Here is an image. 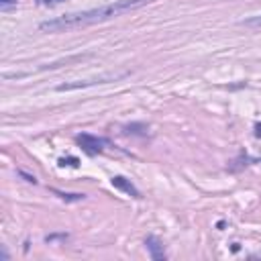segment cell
I'll return each mask as SVG.
<instances>
[{"mask_svg":"<svg viewBox=\"0 0 261 261\" xmlns=\"http://www.w3.org/2000/svg\"><path fill=\"white\" fill-rule=\"evenodd\" d=\"M245 27H259L261 25V16H255V19H249V21H243Z\"/></svg>","mask_w":261,"mask_h":261,"instance_id":"obj_8","label":"cell"},{"mask_svg":"<svg viewBox=\"0 0 261 261\" xmlns=\"http://www.w3.org/2000/svg\"><path fill=\"white\" fill-rule=\"evenodd\" d=\"M57 163H59L61 167H65V165H69V167H78V165H80V159H78V157H61Z\"/></svg>","mask_w":261,"mask_h":261,"instance_id":"obj_7","label":"cell"},{"mask_svg":"<svg viewBox=\"0 0 261 261\" xmlns=\"http://www.w3.org/2000/svg\"><path fill=\"white\" fill-rule=\"evenodd\" d=\"M153 2V0H116L112 4H104L100 8H92V10H84V12H72V14H63L59 19L53 21H45L39 25L41 31L45 33H63V31H72V29H80V27H88V25H96V23H104L116 19V16L131 12L135 8H141L145 4Z\"/></svg>","mask_w":261,"mask_h":261,"instance_id":"obj_1","label":"cell"},{"mask_svg":"<svg viewBox=\"0 0 261 261\" xmlns=\"http://www.w3.org/2000/svg\"><path fill=\"white\" fill-rule=\"evenodd\" d=\"M53 194H57L61 200H67V202H74V200H82L84 194H65V192H59V190H51Z\"/></svg>","mask_w":261,"mask_h":261,"instance_id":"obj_6","label":"cell"},{"mask_svg":"<svg viewBox=\"0 0 261 261\" xmlns=\"http://www.w3.org/2000/svg\"><path fill=\"white\" fill-rule=\"evenodd\" d=\"M59 2H63V0H41V4H45V6H53V4H59Z\"/></svg>","mask_w":261,"mask_h":261,"instance_id":"obj_10","label":"cell"},{"mask_svg":"<svg viewBox=\"0 0 261 261\" xmlns=\"http://www.w3.org/2000/svg\"><path fill=\"white\" fill-rule=\"evenodd\" d=\"M127 74H108V76H100V78H94V80H86V82H74V84H61L57 86L59 92H69V90H78V88H88V86H94V84H106L110 80H118Z\"/></svg>","mask_w":261,"mask_h":261,"instance_id":"obj_2","label":"cell"},{"mask_svg":"<svg viewBox=\"0 0 261 261\" xmlns=\"http://www.w3.org/2000/svg\"><path fill=\"white\" fill-rule=\"evenodd\" d=\"M110 184L116 188V190H120V192H125V194H129V196H133V198H141V192L127 180V178H123V176H114L112 180H110Z\"/></svg>","mask_w":261,"mask_h":261,"instance_id":"obj_4","label":"cell"},{"mask_svg":"<svg viewBox=\"0 0 261 261\" xmlns=\"http://www.w3.org/2000/svg\"><path fill=\"white\" fill-rule=\"evenodd\" d=\"M19 173H21V176H23V178H25L27 182H31V184H37V180H35V176H27L25 171H19Z\"/></svg>","mask_w":261,"mask_h":261,"instance_id":"obj_11","label":"cell"},{"mask_svg":"<svg viewBox=\"0 0 261 261\" xmlns=\"http://www.w3.org/2000/svg\"><path fill=\"white\" fill-rule=\"evenodd\" d=\"M76 141L82 145V149L86 153H90V155H96L104 149V145H106V139H98L94 135H78L76 137Z\"/></svg>","mask_w":261,"mask_h":261,"instance_id":"obj_3","label":"cell"},{"mask_svg":"<svg viewBox=\"0 0 261 261\" xmlns=\"http://www.w3.org/2000/svg\"><path fill=\"white\" fill-rule=\"evenodd\" d=\"M145 245H147V251L151 253V257H153L155 261H163V259H165V251H163V245H161L159 239L147 237V239H145Z\"/></svg>","mask_w":261,"mask_h":261,"instance_id":"obj_5","label":"cell"},{"mask_svg":"<svg viewBox=\"0 0 261 261\" xmlns=\"http://www.w3.org/2000/svg\"><path fill=\"white\" fill-rule=\"evenodd\" d=\"M12 4H16V0H0V6H2V8H8Z\"/></svg>","mask_w":261,"mask_h":261,"instance_id":"obj_9","label":"cell"}]
</instances>
